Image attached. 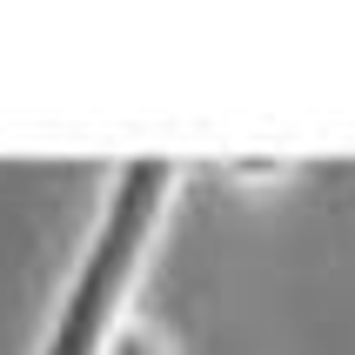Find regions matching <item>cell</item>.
Here are the masks:
<instances>
[{
	"label": "cell",
	"instance_id": "obj_1",
	"mask_svg": "<svg viewBox=\"0 0 355 355\" xmlns=\"http://www.w3.org/2000/svg\"><path fill=\"white\" fill-rule=\"evenodd\" d=\"M114 355H161V349H155L148 336H121V342H114Z\"/></svg>",
	"mask_w": 355,
	"mask_h": 355
}]
</instances>
